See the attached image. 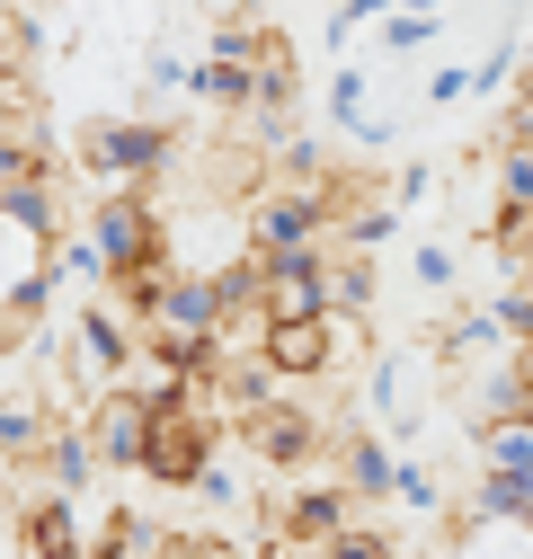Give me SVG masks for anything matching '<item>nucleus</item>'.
<instances>
[{
  "mask_svg": "<svg viewBox=\"0 0 533 559\" xmlns=\"http://www.w3.org/2000/svg\"><path fill=\"white\" fill-rule=\"evenodd\" d=\"M347 187H266L249 195V258H285V249H329V223H339Z\"/></svg>",
  "mask_w": 533,
  "mask_h": 559,
  "instance_id": "f257e3e1",
  "label": "nucleus"
},
{
  "mask_svg": "<svg viewBox=\"0 0 533 559\" xmlns=\"http://www.w3.org/2000/svg\"><path fill=\"white\" fill-rule=\"evenodd\" d=\"M90 249L107 258V285H125L133 266H161V258H169V231H161L152 187H107V195L90 204Z\"/></svg>",
  "mask_w": 533,
  "mask_h": 559,
  "instance_id": "f03ea898",
  "label": "nucleus"
},
{
  "mask_svg": "<svg viewBox=\"0 0 533 559\" xmlns=\"http://www.w3.org/2000/svg\"><path fill=\"white\" fill-rule=\"evenodd\" d=\"M81 160L116 187H152L178 160V133L152 124V116H98V124H81Z\"/></svg>",
  "mask_w": 533,
  "mask_h": 559,
  "instance_id": "7ed1b4c3",
  "label": "nucleus"
},
{
  "mask_svg": "<svg viewBox=\"0 0 533 559\" xmlns=\"http://www.w3.org/2000/svg\"><path fill=\"white\" fill-rule=\"evenodd\" d=\"M214 444H223V427H214V417L196 408V391H187L178 408H152V427H143V462H133V471L161 479V488H187L196 471L214 462Z\"/></svg>",
  "mask_w": 533,
  "mask_h": 559,
  "instance_id": "20e7f679",
  "label": "nucleus"
},
{
  "mask_svg": "<svg viewBox=\"0 0 533 559\" xmlns=\"http://www.w3.org/2000/svg\"><path fill=\"white\" fill-rule=\"evenodd\" d=\"M249 266H258V311H266V329L329 311V249H285V258H249Z\"/></svg>",
  "mask_w": 533,
  "mask_h": 559,
  "instance_id": "39448f33",
  "label": "nucleus"
},
{
  "mask_svg": "<svg viewBox=\"0 0 533 559\" xmlns=\"http://www.w3.org/2000/svg\"><path fill=\"white\" fill-rule=\"evenodd\" d=\"M266 524H276V550H294V559H320L329 542L347 533V488H339V479H303L285 507H266Z\"/></svg>",
  "mask_w": 533,
  "mask_h": 559,
  "instance_id": "423d86ee",
  "label": "nucleus"
},
{
  "mask_svg": "<svg viewBox=\"0 0 533 559\" xmlns=\"http://www.w3.org/2000/svg\"><path fill=\"white\" fill-rule=\"evenodd\" d=\"M72 346H81V382H90V391H116V382H125V365L143 356V346H133V329H125V311H116L107 294H98V302H81Z\"/></svg>",
  "mask_w": 533,
  "mask_h": 559,
  "instance_id": "0eeeda50",
  "label": "nucleus"
},
{
  "mask_svg": "<svg viewBox=\"0 0 533 559\" xmlns=\"http://www.w3.org/2000/svg\"><path fill=\"white\" fill-rule=\"evenodd\" d=\"M249 453H258L266 471H303V462L320 453V417H311L303 400H285V391H276V400L249 417Z\"/></svg>",
  "mask_w": 533,
  "mask_h": 559,
  "instance_id": "6e6552de",
  "label": "nucleus"
},
{
  "mask_svg": "<svg viewBox=\"0 0 533 559\" xmlns=\"http://www.w3.org/2000/svg\"><path fill=\"white\" fill-rule=\"evenodd\" d=\"M143 427H152V408L133 400V391H98V408L81 417L98 471H133V462H143Z\"/></svg>",
  "mask_w": 533,
  "mask_h": 559,
  "instance_id": "1a4fd4ad",
  "label": "nucleus"
},
{
  "mask_svg": "<svg viewBox=\"0 0 533 559\" xmlns=\"http://www.w3.org/2000/svg\"><path fill=\"white\" fill-rule=\"evenodd\" d=\"M258 365L276 373V382H320V373H339V346H329V311H320V320H285V329H266Z\"/></svg>",
  "mask_w": 533,
  "mask_h": 559,
  "instance_id": "9d476101",
  "label": "nucleus"
},
{
  "mask_svg": "<svg viewBox=\"0 0 533 559\" xmlns=\"http://www.w3.org/2000/svg\"><path fill=\"white\" fill-rule=\"evenodd\" d=\"M45 498H62V507H81V488H90V471H98V453H90V436H81V417H54V436H45Z\"/></svg>",
  "mask_w": 533,
  "mask_h": 559,
  "instance_id": "9b49d317",
  "label": "nucleus"
},
{
  "mask_svg": "<svg viewBox=\"0 0 533 559\" xmlns=\"http://www.w3.org/2000/svg\"><path fill=\"white\" fill-rule=\"evenodd\" d=\"M45 178H54V133L45 124H10V133H0V195L45 187Z\"/></svg>",
  "mask_w": 533,
  "mask_h": 559,
  "instance_id": "f8f14e48",
  "label": "nucleus"
},
{
  "mask_svg": "<svg viewBox=\"0 0 533 559\" xmlns=\"http://www.w3.org/2000/svg\"><path fill=\"white\" fill-rule=\"evenodd\" d=\"M391 462H400V453H391L374 427L339 444V488H347V507H356V498H391Z\"/></svg>",
  "mask_w": 533,
  "mask_h": 559,
  "instance_id": "ddd939ff",
  "label": "nucleus"
},
{
  "mask_svg": "<svg viewBox=\"0 0 533 559\" xmlns=\"http://www.w3.org/2000/svg\"><path fill=\"white\" fill-rule=\"evenodd\" d=\"M410 373H418L410 346H382V365H374V417H382L391 436H418V417H410Z\"/></svg>",
  "mask_w": 533,
  "mask_h": 559,
  "instance_id": "4468645a",
  "label": "nucleus"
},
{
  "mask_svg": "<svg viewBox=\"0 0 533 559\" xmlns=\"http://www.w3.org/2000/svg\"><path fill=\"white\" fill-rule=\"evenodd\" d=\"M472 515L481 524H533V471H481L472 479Z\"/></svg>",
  "mask_w": 533,
  "mask_h": 559,
  "instance_id": "2eb2a0df",
  "label": "nucleus"
},
{
  "mask_svg": "<svg viewBox=\"0 0 533 559\" xmlns=\"http://www.w3.org/2000/svg\"><path fill=\"white\" fill-rule=\"evenodd\" d=\"M391 231H400L391 204H339V223H329V258H374Z\"/></svg>",
  "mask_w": 533,
  "mask_h": 559,
  "instance_id": "dca6fc26",
  "label": "nucleus"
},
{
  "mask_svg": "<svg viewBox=\"0 0 533 559\" xmlns=\"http://www.w3.org/2000/svg\"><path fill=\"white\" fill-rule=\"evenodd\" d=\"M445 356L472 373L481 356L498 365V356H516V346H507V329H498V320H489V302H481V311H453V320H445Z\"/></svg>",
  "mask_w": 533,
  "mask_h": 559,
  "instance_id": "f3484780",
  "label": "nucleus"
},
{
  "mask_svg": "<svg viewBox=\"0 0 533 559\" xmlns=\"http://www.w3.org/2000/svg\"><path fill=\"white\" fill-rule=\"evenodd\" d=\"M54 436V408L45 400H0V462H36Z\"/></svg>",
  "mask_w": 533,
  "mask_h": 559,
  "instance_id": "a211bd4d",
  "label": "nucleus"
},
{
  "mask_svg": "<svg viewBox=\"0 0 533 559\" xmlns=\"http://www.w3.org/2000/svg\"><path fill=\"white\" fill-rule=\"evenodd\" d=\"M187 98H205L223 116H249V72L240 62H187Z\"/></svg>",
  "mask_w": 533,
  "mask_h": 559,
  "instance_id": "6ab92c4d",
  "label": "nucleus"
},
{
  "mask_svg": "<svg viewBox=\"0 0 533 559\" xmlns=\"http://www.w3.org/2000/svg\"><path fill=\"white\" fill-rule=\"evenodd\" d=\"M498 204L533 214V133H498Z\"/></svg>",
  "mask_w": 533,
  "mask_h": 559,
  "instance_id": "aec40b11",
  "label": "nucleus"
},
{
  "mask_svg": "<svg viewBox=\"0 0 533 559\" xmlns=\"http://www.w3.org/2000/svg\"><path fill=\"white\" fill-rule=\"evenodd\" d=\"M472 436H481V471H533V417H498Z\"/></svg>",
  "mask_w": 533,
  "mask_h": 559,
  "instance_id": "412c9836",
  "label": "nucleus"
},
{
  "mask_svg": "<svg viewBox=\"0 0 533 559\" xmlns=\"http://www.w3.org/2000/svg\"><path fill=\"white\" fill-rule=\"evenodd\" d=\"M266 36H276L266 19H214V36H205V62H240V72H249V62L266 53Z\"/></svg>",
  "mask_w": 533,
  "mask_h": 559,
  "instance_id": "4be33fe9",
  "label": "nucleus"
},
{
  "mask_svg": "<svg viewBox=\"0 0 533 559\" xmlns=\"http://www.w3.org/2000/svg\"><path fill=\"white\" fill-rule=\"evenodd\" d=\"M161 550H169V533H161V524H143V515H116V524L98 533V550H90V559H161Z\"/></svg>",
  "mask_w": 533,
  "mask_h": 559,
  "instance_id": "5701e85b",
  "label": "nucleus"
},
{
  "mask_svg": "<svg viewBox=\"0 0 533 559\" xmlns=\"http://www.w3.org/2000/svg\"><path fill=\"white\" fill-rule=\"evenodd\" d=\"M329 311H347V320L374 311V258H329Z\"/></svg>",
  "mask_w": 533,
  "mask_h": 559,
  "instance_id": "b1692460",
  "label": "nucleus"
},
{
  "mask_svg": "<svg viewBox=\"0 0 533 559\" xmlns=\"http://www.w3.org/2000/svg\"><path fill=\"white\" fill-rule=\"evenodd\" d=\"M365 98H374V72H365V62H339V81H329V124L356 133L365 124Z\"/></svg>",
  "mask_w": 533,
  "mask_h": 559,
  "instance_id": "393cba45",
  "label": "nucleus"
},
{
  "mask_svg": "<svg viewBox=\"0 0 533 559\" xmlns=\"http://www.w3.org/2000/svg\"><path fill=\"white\" fill-rule=\"evenodd\" d=\"M391 498L410 507V515H436V507H445V488H436V471H427L418 453H400V462H391Z\"/></svg>",
  "mask_w": 533,
  "mask_h": 559,
  "instance_id": "a878e982",
  "label": "nucleus"
},
{
  "mask_svg": "<svg viewBox=\"0 0 533 559\" xmlns=\"http://www.w3.org/2000/svg\"><path fill=\"white\" fill-rule=\"evenodd\" d=\"M266 160H276V178H285V187H329V169H320V143H311V133H285V143L266 152Z\"/></svg>",
  "mask_w": 533,
  "mask_h": 559,
  "instance_id": "bb28decb",
  "label": "nucleus"
},
{
  "mask_svg": "<svg viewBox=\"0 0 533 559\" xmlns=\"http://www.w3.org/2000/svg\"><path fill=\"white\" fill-rule=\"evenodd\" d=\"M427 36H436V10H391L382 19V62H410Z\"/></svg>",
  "mask_w": 533,
  "mask_h": 559,
  "instance_id": "cd10ccee",
  "label": "nucleus"
},
{
  "mask_svg": "<svg viewBox=\"0 0 533 559\" xmlns=\"http://www.w3.org/2000/svg\"><path fill=\"white\" fill-rule=\"evenodd\" d=\"M169 90H187V62H178V45H152L143 53V98H169Z\"/></svg>",
  "mask_w": 533,
  "mask_h": 559,
  "instance_id": "c85d7f7f",
  "label": "nucleus"
},
{
  "mask_svg": "<svg viewBox=\"0 0 533 559\" xmlns=\"http://www.w3.org/2000/svg\"><path fill=\"white\" fill-rule=\"evenodd\" d=\"M374 19H391V0H339V10H329V45L347 53V36H356V27H374Z\"/></svg>",
  "mask_w": 533,
  "mask_h": 559,
  "instance_id": "c756f323",
  "label": "nucleus"
},
{
  "mask_svg": "<svg viewBox=\"0 0 533 559\" xmlns=\"http://www.w3.org/2000/svg\"><path fill=\"white\" fill-rule=\"evenodd\" d=\"M320 559H400V550H391L382 533H365V524H347V533H339V542H329Z\"/></svg>",
  "mask_w": 533,
  "mask_h": 559,
  "instance_id": "7c9ffc66",
  "label": "nucleus"
},
{
  "mask_svg": "<svg viewBox=\"0 0 533 559\" xmlns=\"http://www.w3.org/2000/svg\"><path fill=\"white\" fill-rule=\"evenodd\" d=\"M472 98V62H436V81H427V107H462Z\"/></svg>",
  "mask_w": 533,
  "mask_h": 559,
  "instance_id": "2f4dec72",
  "label": "nucleus"
},
{
  "mask_svg": "<svg viewBox=\"0 0 533 559\" xmlns=\"http://www.w3.org/2000/svg\"><path fill=\"white\" fill-rule=\"evenodd\" d=\"M187 488H196V498H205V507H240V479H232L223 462H205V471H196Z\"/></svg>",
  "mask_w": 533,
  "mask_h": 559,
  "instance_id": "473e14b6",
  "label": "nucleus"
},
{
  "mask_svg": "<svg viewBox=\"0 0 533 559\" xmlns=\"http://www.w3.org/2000/svg\"><path fill=\"white\" fill-rule=\"evenodd\" d=\"M418 285H427V294L453 285V249H445V240H418Z\"/></svg>",
  "mask_w": 533,
  "mask_h": 559,
  "instance_id": "72a5a7b5",
  "label": "nucleus"
},
{
  "mask_svg": "<svg viewBox=\"0 0 533 559\" xmlns=\"http://www.w3.org/2000/svg\"><path fill=\"white\" fill-rule=\"evenodd\" d=\"M436 195V169H400V204H427Z\"/></svg>",
  "mask_w": 533,
  "mask_h": 559,
  "instance_id": "f704fd0d",
  "label": "nucleus"
},
{
  "mask_svg": "<svg viewBox=\"0 0 533 559\" xmlns=\"http://www.w3.org/2000/svg\"><path fill=\"white\" fill-rule=\"evenodd\" d=\"M205 10H214V19H249V0H205Z\"/></svg>",
  "mask_w": 533,
  "mask_h": 559,
  "instance_id": "c9c22d12",
  "label": "nucleus"
},
{
  "mask_svg": "<svg viewBox=\"0 0 533 559\" xmlns=\"http://www.w3.org/2000/svg\"><path fill=\"white\" fill-rule=\"evenodd\" d=\"M10 10H19V0H0V19H10Z\"/></svg>",
  "mask_w": 533,
  "mask_h": 559,
  "instance_id": "e433bc0d",
  "label": "nucleus"
},
{
  "mask_svg": "<svg viewBox=\"0 0 533 559\" xmlns=\"http://www.w3.org/2000/svg\"><path fill=\"white\" fill-rule=\"evenodd\" d=\"M276 559H294V550H276Z\"/></svg>",
  "mask_w": 533,
  "mask_h": 559,
  "instance_id": "4c0bfd02",
  "label": "nucleus"
}]
</instances>
